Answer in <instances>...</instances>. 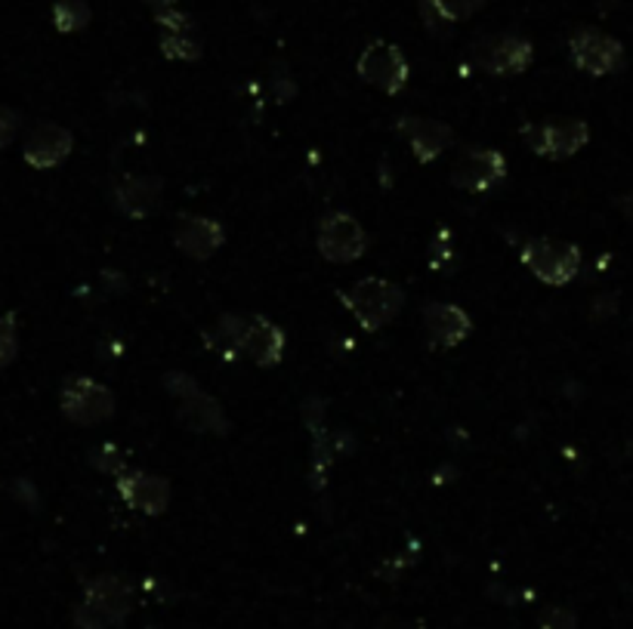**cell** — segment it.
<instances>
[{
    "label": "cell",
    "mask_w": 633,
    "mask_h": 629,
    "mask_svg": "<svg viewBox=\"0 0 633 629\" xmlns=\"http://www.w3.org/2000/svg\"><path fill=\"white\" fill-rule=\"evenodd\" d=\"M578 627V617L575 611H568V608H560V605H553L548 611L541 614V629H575Z\"/></svg>",
    "instance_id": "cell-24"
},
{
    "label": "cell",
    "mask_w": 633,
    "mask_h": 629,
    "mask_svg": "<svg viewBox=\"0 0 633 629\" xmlns=\"http://www.w3.org/2000/svg\"><path fill=\"white\" fill-rule=\"evenodd\" d=\"M93 466L103 469V473H112V476H120L124 469H130L118 454V447H112V444H105V447H100V451L93 454Z\"/></svg>",
    "instance_id": "cell-23"
},
{
    "label": "cell",
    "mask_w": 633,
    "mask_h": 629,
    "mask_svg": "<svg viewBox=\"0 0 633 629\" xmlns=\"http://www.w3.org/2000/svg\"><path fill=\"white\" fill-rule=\"evenodd\" d=\"M399 133L408 139L411 154L421 164H433L454 142V130L448 127L446 120L433 118H402L399 120Z\"/></svg>",
    "instance_id": "cell-17"
},
{
    "label": "cell",
    "mask_w": 633,
    "mask_h": 629,
    "mask_svg": "<svg viewBox=\"0 0 633 629\" xmlns=\"http://www.w3.org/2000/svg\"><path fill=\"white\" fill-rule=\"evenodd\" d=\"M519 259L548 288H565L582 272V247L568 241L531 238L522 244Z\"/></svg>",
    "instance_id": "cell-3"
},
{
    "label": "cell",
    "mask_w": 633,
    "mask_h": 629,
    "mask_svg": "<svg viewBox=\"0 0 633 629\" xmlns=\"http://www.w3.org/2000/svg\"><path fill=\"white\" fill-rule=\"evenodd\" d=\"M84 605L93 614H100L105 627H118L134 608V586L118 574H100L96 580H90Z\"/></svg>",
    "instance_id": "cell-13"
},
{
    "label": "cell",
    "mask_w": 633,
    "mask_h": 629,
    "mask_svg": "<svg viewBox=\"0 0 633 629\" xmlns=\"http://www.w3.org/2000/svg\"><path fill=\"white\" fill-rule=\"evenodd\" d=\"M424 330L433 349H458L473 334V318L454 303H429L424 308Z\"/></svg>",
    "instance_id": "cell-15"
},
{
    "label": "cell",
    "mask_w": 633,
    "mask_h": 629,
    "mask_svg": "<svg viewBox=\"0 0 633 629\" xmlns=\"http://www.w3.org/2000/svg\"><path fill=\"white\" fill-rule=\"evenodd\" d=\"M168 389L180 398V408H176V420L186 426L188 432H198V435H226L229 432V420H226L223 405L207 395L192 376L186 374H171L168 380Z\"/></svg>",
    "instance_id": "cell-4"
},
{
    "label": "cell",
    "mask_w": 633,
    "mask_h": 629,
    "mask_svg": "<svg viewBox=\"0 0 633 629\" xmlns=\"http://www.w3.org/2000/svg\"><path fill=\"white\" fill-rule=\"evenodd\" d=\"M473 59L482 71L495 74V78H510L531 69L534 62V47L529 37L522 35H492L482 37L473 47Z\"/></svg>",
    "instance_id": "cell-10"
},
{
    "label": "cell",
    "mask_w": 633,
    "mask_h": 629,
    "mask_svg": "<svg viewBox=\"0 0 633 629\" xmlns=\"http://www.w3.org/2000/svg\"><path fill=\"white\" fill-rule=\"evenodd\" d=\"M217 337L229 346V356H248L257 368H278L288 349L285 330L266 315H223Z\"/></svg>",
    "instance_id": "cell-1"
},
{
    "label": "cell",
    "mask_w": 633,
    "mask_h": 629,
    "mask_svg": "<svg viewBox=\"0 0 633 629\" xmlns=\"http://www.w3.org/2000/svg\"><path fill=\"white\" fill-rule=\"evenodd\" d=\"M161 188L158 176H127L115 186V207L127 220H149L161 201Z\"/></svg>",
    "instance_id": "cell-19"
},
{
    "label": "cell",
    "mask_w": 633,
    "mask_h": 629,
    "mask_svg": "<svg viewBox=\"0 0 633 629\" xmlns=\"http://www.w3.org/2000/svg\"><path fill=\"white\" fill-rule=\"evenodd\" d=\"M19 133V115L13 108L0 105V149H7Z\"/></svg>",
    "instance_id": "cell-25"
},
{
    "label": "cell",
    "mask_w": 633,
    "mask_h": 629,
    "mask_svg": "<svg viewBox=\"0 0 633 629\" xmlns=\"http://www.w3.org/2000/svg\"><path fill=\"white\" fill-rule=\"evenodd\" d=\"M429 3L442 13V19H446L448 25L476 16L482 7H485V0H429Z\"/></svg>",
    "instance_id": "cell-21"
},
{
    "label": "cell",
    "mask_w": 633,
    "mask_h": 629,
    "mask_svg": "<svg viewBox=\"0 0 633 629\" xmlns=\"http://www.w3.org/2000/svg\"><path fill=\"white\" fill-rule=\"evenodd\" d=\"M341 306L356 318L365 334H377L387 324H393L402 308H405V290L399 288L390 278H361L353 288H346L337 293Z\"/></svg>",
    "instance_id": "cell-2"
},
{
    "label": "cell",
    "mask_w": 633,
    "mask_h": 629,
    "mask_svg": "<svg viewBox=\"0 0 633 629\" xmlns=\"http://www.w3.org/2000/svg\"><path fill=\"white\" fill-rule=\"evenodd\" d=\"M356 71H359V78L365 84L387 93V96H399L411 81L408 56L402 53V47H395L390 40H371L361 50Z\"/></svg>",
    "instance_id": "cell-5"
},
{
    "label": "cell",
    "mask_w": 633,
    "mask_h": 629,
    "mask_svg": "<svg viewBox=\"0 0 633 629\" xmlns=\"http://www.w3.org/2000/svg\"><path fill=\"white\" fill-rule=\"evenodd\" d=\"M118 497L127 510L139 515H164L171 506V485L168 478L142 473V469H124L118 476Z\"/></svg>",
    "instance_id": "cell-12"
},
{
    "label": "cell",
    "mask_w": 633,
    "mask_h": 629,
    "mask_svg": "<svg viewBox=\"0 0 633 629\" xmlns=\"http://www.w3.org/2000/svg\"><path fill=\"white\" fill-rule=\"evenodd\" d=\"M53 25L62 35L84 32L90 25V7L87 0H53Z\"/></svg>",
    "instance_id": "cell-20"
},
{
    "label": "cell",
    "mask_w": 633,
    "mask_h": 629,
    "mask_svg": "<svg viewBox=\"0 0 633 629\" xmlns=\"http://www.w3.org/2000/svg\"><path fill=\"white\" fill-rule=\"evenodd\" d=\"M19 356V322L16 315H0V368L13 364Z\"/></svg>",
    "instance_id": "cell-22"
},
{
    "label": "cell",
    "mask_w": 633,
    "mask_h": 629,
    "mask_svg": "<svg viewBox=\"0 0 633 629\" xmlns=\"http://www.w3.org/2000/svg\"><path fill=\"white\" fill-rule=\"evenodd\" d=\"M507 176V158L497 149H467L451 167V186L458 191H488Z\"/></svg>",
    "instance_id": "cell-11"
},
{
    "label": "cell",
    "mask_w": 633,
    "mask_h": 629,
    "mask_svg": "<svg viewBox=\"0 0 633 629\" xmlns=\"http://www.w3.org/2000/svg\"><path fill=\"white\" fill-rule=\"evenodd\" d=\"M421 16H424V25H427L433 35H439V32L446 35L448 28H451L446 19H442V13H439L429 0H421Z\"/></svg>",
    "instance_id": "cell-26"
},
{
    "label": "cell",
    "mask_w": 633,
    "mask_h": 629,
    "mask_svg": "<svg viewBox=\"0 0 633 629\" xmlns=\"http://www.w3.org/2000/svg\"><path fill=\"white\" fill-rule=\"evenodd\" d=\"M149 7H152V13L158 16V13H168V10H176V3L180 0H146Z\"/></svg>",
    "instance_id": "cell-27"
},
{
    "label": "cell",
    "mask_w": 633,
    "mask_h": 629,
    "mask_svg": "<svg viewBox=\"0 0 633 629\" xmlns=\"http://www.w3.org/2000/svg\"><path fill=\"white\" fill-rule=\"evenodd\" d=\"M118 410V398L93 376H71L62 386V413L78 426L108 423Z\"/></svg>",
    "instance_id": "cell-6"
},
{
    "label": "cell",
    "mask_w": 633,
    "mask_h": 629,
    "mask_svg": "<svg viewBox=\"0 0 633 629\" xmlns=\"http://www.w3.org/2000/svg\"><path fill=\"white\" fill-rule=\"evenodd\" d=\"M226 232L217 220H207V217H180L173 225V244L176 251H183L192 259H210L223 247Z\"/></svg>",
    "instance_id": "cell-18"
},
{
    "label": "cell",
    "mask_w": 633,
    "mask_h": 629,
    "mask_svg": "<svg viewBox=\"0 0 633 629\" xmlns=\"http://www.w3.org/2000/svg\"><path fill=\"white\" fill-rule=\"evenodd\" d=\"M631 330H633V318H631Z\"/></svg>",
    "instance_id": "cell-28"
},
{
    "label": "cell",
    "mask_w": 633,
    "mask_h": 629,
    "mask_svg": "<svg viewBox=\"0 0 633 629\" xmlns=\"http://www.w3.org/2000/svg\"><path fill=\"white\" fill-rule=\"evenodd\" d=\"M568 56L575 62V69L590 74V78H606V74H618L628 62L624 44L618 37L606 35L599 28H582L568 40Z\"/></svg>",
    "instance_id": "cell-7"
},
{
    "label": "cell",
    "mask_w": 633,
    "mask_h": 629,
    "mask_svg": "<svg viewBox=\"0 0 633 629\" xmlns=\"http://www.w3.org/2000/svg\"><path fill=\"white\" fill-rule=\"evenodd\" d=\"M71 149H74V137H71L69 127L47 120V124H37L32 137L25 139L22 158L35 171H53L69 158Z\"/></svg>",
    "instance_id": "cell-14"
},
{
    "label": "cell",
    "mask_w": 633,
    "mask_h": 629,
    "mask_svg": "<svg viewBox=\"0 0 633 629\" xmlns=\"http://www.w3.org/2000/svg\"><path fill=\"white\" fill-rule=\"evenodd\" d=\"M315 247H319V256L327 259V263L349 266V263H356V259L368 254V232L349 213H327L325 220L319 222Z\"/></svg>",
    "instance_id": "cell-8"
},
{
    "label": "cell",
    "mask_w": 633,
    "mask_h": 629,
    "mask_svg": "<svg viewBox=\"0 0 633 629\" xmlns=\"http://www.w3.org/2000/svg\"><path fill=\"white\" fill-rule=\"evenodd\" d=\"M526 142L538 158L548 161H565L572 154H578L590 142V127L582 118H560L544 120V124H531L526 127Z\"/></svg>",
    "instance_id": "cell-9"
},
{
    "label": "cell",
    "mask_w": 633,
    "mask_h": 629,
    "mask_svg": "<svg viewBox=\"0 0 633 629\" xmlns=\"http://www.w3.org/2000/svg\"><path fill=\"white\" fill-rule=\"evenodd\" d=\"M154 22L161 25V40L158 47L164 53V59L173 62H198L202 59V40L195 35V22L180 13V10H168V13H158Z\"/></svg>",
    "instance_id": "cell-16"
}]
</instances>
